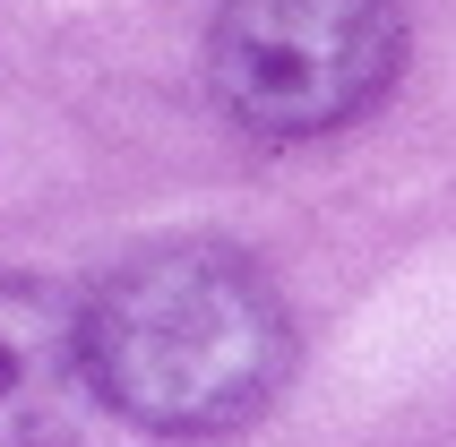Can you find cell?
I'll list each match as a JSON object with an SVG mask.
<instances>
[{
    "label": "cell",
    "mask_w": 456,
    "mask_h": 447,
    "mask_svg": "<svg viewBox=\"0 0 456 447\" xmlns=\"http://www.w3.org/2000/svg\"><path fill=\"white\" fill-rule=\"evenodd\" d=\"M86 370L121 422L216 439L258 422L284 387L293 310L232 241H164L86 293Z\"/></svg>",
    "instance_id": "obj_1"
},
{
    "label": "cell",
    "mask_w": 456,
    "mask_h": 447,
    "mask_svg": "<svg viewBox=\"0 0 456 447\" xmlns=\"http://www.w3.org/2000/svg\"><path fill=\"white\" fill-rule=\"evenodd\" d=\"M405 0H224L207 26V86L250 138L354 129L396 86Z\"/></svg>",
    "instance_id": "obj_2"
},
{
    "label": "cell",
    "mask_w": 456,
    "mask_h": 447,
    "mask_svg": "<svg viewBox=\"0 0 456 447\" xmlns=\"http://www.w3.org/2000/svg\"><path fill=\"white\" fill-rule=\"evenodd\" d=\"M86 404H103L86 370V301L0 267V447H77Z\"/></svg>",
    "instance_id": "obj_3"
}]
</instances>
